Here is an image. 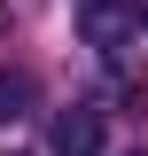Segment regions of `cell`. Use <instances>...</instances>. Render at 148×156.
Here are the masks:
<instances>
[{"label":"cell","instance_id":"cell-3","mask_svg":"<svg viewBox=\"0 0 148 156\" xmlns=\"http://www.w3.org/2000/svg\"><path fill=\"white\" fill-rule=\"evenodd\" d=\"M31 101H39L31 70H8V62H0V125H23V117H31Z\"/></svg>","mask_w":148,"mask_h":156},{"label":"cell","instance_id":"cell-1","mask_svg":"<svg viewBox=\"0 0 148 156\" xmlns=\"http://www.w3.org/2000/svg\"><path fill=\"white\" fill-rule=\"evenodd\" d=\"M78 31H86V47H101L109 70H125V47L148 31V8L140 0H78Z\"/></svg>","mask_w":148,"mask_h":156},{"label":"cell","instance_id":"cell-2","mask_svg":"<svg viewBox=\"0 0 148 156\" xmlns=\"http://www.w3.org/2000/svg\"><path fill=\"white\" fill-rule=\"evenodd\" d=\"M55 156H101V109L93 101H70L55 117Z\"/></svg>","mask_w":148,"mask_h":156},{"label":"cell","instance_id":"cell-4","mask_svg":"<svg viewBox=\"0 0 148 156\" xmlns=\"http://www.w3.org/2000/svg\"><path fill=\"white\" fill-rule=\"evenodd\" d=\"M125 156H148V148H125Z\"/></svg>","mask_w":148,"mask_h":156}]
</instances>
